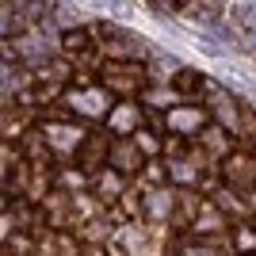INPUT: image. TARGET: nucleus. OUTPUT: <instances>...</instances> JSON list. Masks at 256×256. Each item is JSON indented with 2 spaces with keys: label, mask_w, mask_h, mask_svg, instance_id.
Here are the masks:
<instances>
[{
  "label": "nucleus",
  "mask_w": 256,
  "mask_h": 256,
  "mask_svg": "<svg viewBox=\"0 0 256 256\" xmlns=\"http://www.w3.org/2000/svg\"><path fill=\"white\" fill-rule=\"evenodd\" d=\"M199 84H203V80H199V73H192V69H180V76H176V88H180V92H195Z\"/></svg>",
  "instance_id": "1"
},
{
  "label": "nucleus",
  "mask_w": 256,
  "mask_h": 256,
  "mask_svg": "<svg viewBox=\"0 0 256 256\" xmlns=\"http://www.w3.org/2000/svg\"><path fill=\"white\" fill-rule=\"evenodd\" d=\"M62 42H65V50H69V54H80V50L88 46V34H84V31H69Z\"/></svg>",
  "instance_id": "2"
},
{
  "label": "nucleus",
  "mask_w": 256,
  "mask_h": 256,
  "mask_svg": "<svg viewBox=\"0 0 256 256\" xmlns=\"http://www.w3.org/2000/svg\"><path fill=\"white\" fill-rule=\"evenodd\" d=\"M100 150H104V138H92L84 150H80V160H84V164H96V160H100Z\"/></svg>",
  "instance_id": "3"
}]
</instances>
